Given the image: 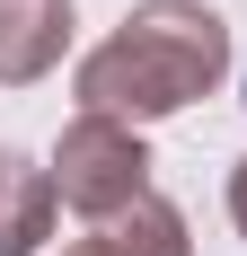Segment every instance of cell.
<instances>
[{
    "label": "cell",
    "mask_w": 247,
    "mask_h": 256,
    "mask_svg": "<svg viewBox=\"0 0 247 256\" xmlns=\"http://www.w3.org/2000/svg\"><path fill=\"white\" fill-rule=\"evenodd\" d=\"M53 194L88 221H115L124 204L150 194V150L142 132L115 124V115H71L62 124V150H53Z\"/></svg>",
    "instance_id": "obj_2"
},
{
    "label": "cell",
    "mask_w": 247,
    "mask_h": 256,
    "mask_svg": "<svg viewBox=\"0 0 247 256\" xmlns=\"http://www.w3.org/2000/svg\"><path fill=\"white\" fill-rule=\"evenodd\" d=\"M230 80V26L203 0H150L80 62V115L159 124Z\"/></svg>",
    "instance_id": "obj_1"
},
{
    "label": "cell",
    "mask_w": 247,
    "mask_h": 256,
    "mask_svg": "<svg viewBox=\"0 0 247 256\" xmlns=\"http://www.w3.org/2000/svg\"><path fill=\"white\" fill-rule=\"evenodd\" d=\"M230 221H238V238H247V159L230 168Z\"/></svg>",
    "instance_id": "obj_6"
},
{
    "label": "cell",
    "mask_w": 247,
    "mask_h": 256,
    "mask_svg": "<svg viewBox=\"0 0 247 256\" xmlns=\"http://www.w3.org/2000/svg\"><path fill=\"white\" fill-rule=\"evenodd\" d=\"M53 168H36L26 150H0V256H36L53 238Z\"/></svg>",
    "instance_id": "obj_4"
},
{
    "label": "cell",
    "mask_w": 247,
    "mask_h": 256,
    "mask_svg": "<svg viewBox=\"0 0 247 256\" xmlns=\"http://www.w3.org/2000/svg\"><path fill=\"white\" fill-rule=\"evenodd\" d=\"M80 248L88 256H194V238H186V212H176L168 194H142V204H124L115 221H98Z\"/></svg>",
    "instance_id": "obj_5"
},
{
    "label": "cell",
    "mask_w": 247,
    "mask_h": 256,
    "mask_svg": "<svg viewBox=\"0 0 247 256\" xmlns=\"http://www.w3.org/2000/svg\"><path fill=\"white\" fill-rule=\"evenodd\" d=\"M71 256H88V248H71Z\"/></svg>",
    "instance_id": "obj_7"
},
{
    "label": "cell",
    "mask_w": 247,
    "mask_h": 256,
    "mask_svg": "<svg viewBox=\"0 0 247 256\" xmlns=\"http://www.w3.org/2000/svg\"><path fill=\"white\" fill-rule=\"evenodd\" d=\"M71 53V0H0V88L44 80Z\"/></svg>",
    "instance_id": "obj_3"
}]
</instances>
